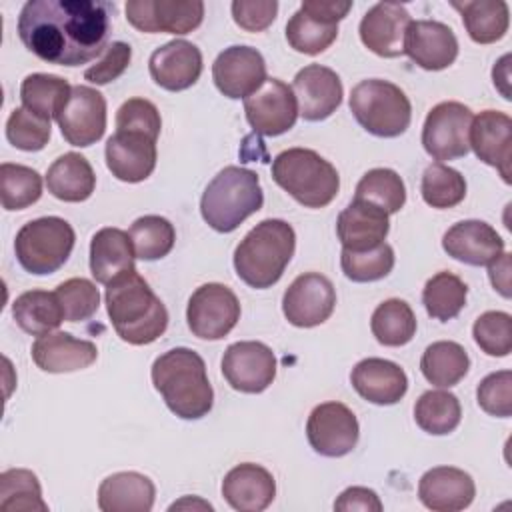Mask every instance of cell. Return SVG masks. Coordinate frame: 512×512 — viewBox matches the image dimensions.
I'll list each match as a JSON object with an SVG mask.
<instances>
[{
    "label": "cell",
    "instance_id": "44dd1931",
    "mask_svg": "<svg viewBox=\"0 0 512 512\" xmlns=\"http://www.w3.org/2000/svg\"><path fill=\"white\" fill-rule=\"evenodd\" d=\"M470 148L484 164L496 168L510 182L512 162V118L500 110H484L470 126Z\"/></svg>",
    "mask_w": 512,
    "mask_h": 512
},
{
    "label": "cell",
    "instance_id": "f35d334b",
    "mask_svg": "<svg viewBox=\"0 0 512 512\" xmlns=\"http://www.w3.org/2000/svg\"><path fill=\"white\" fill-rule=\"evenodd\" d=\"M468 286L466 282L452 272L434 274L422 290V304L434 320L446 322L460 314L466 306Z\"/></svg>",
    "mask_w": 512,
    "mask_h": 512
},
{
    "label": "cell",
    "instance_id": "f546056e",
    "mask_svg": "<svg viewBox=\"0 0 512 512\" xmlns=\"http://www.w3.org/2000/svg\"><path fill=\"white\" fill-rule=\"evenodd\" d=\"M134 258L130 234L120 228H100L90 240V272L100 284H110L120 274L134 270Z\"/></svg>",
    "mask_w": 512,
    "mask_h": 512
},
{
    "label": "cell",
    "instance_id": "4fadbf2b",
    "mask_svg": "<svg viewBox=\"0 0 512 512\" xmlns=\"http://www.w3.org/2000/svg\"><path fill=\"white\" fill-rule=\"evenodd\" d=\"M124 10L126 20L148 34H188L204 18V2L200 0H128Z\"/></svg>",
    "mask_w": 512,
    "mask_h": 512
},
{
    "label": "cell",
    "instance_id": "9f6ffc18",
    "mask_svg": "<svg viewBox=\"0 0 512 512\" xmlns=\"http://www.w3.org/2000/svg\"><path fill=\"white\" fill-rule=\"evenodd\" d=\"M302 10H306L312 16L324 18L328 22H340L352 8V2H340V0H304Z\"/></svg>",
    "mask_w": 512,
    "mask_h": 512
},
{
    "label": "cell",
    "instance_id": "603a6c76",
    "mask_svg": "<svg viewBox=\"0 0 512 512\" xmlns=\"http://www.w3.org/2000/svg\"><path fill=\"white\" fill-rule=\"evenodd\" d=\"M148 70L160 88L180 92L198 82L202 74V52L188 40H170L150 54Z\"/></svg>",
    "mask_w": 512,
    "mask_h": 512
},
{
    "label": "cell",
    "instance_id": "ffe728a7",
    "mask_svg": "<svg viewBox=\"0 0 512 512\" xmlns=\"http://www.w3.org/2000/svg\"><path fill=\"white\" fill-rule=\"evenodd\" d=\"M412 18L398 2H378L360 20L362 44L382 58H396L404 54V38Z\"/></svg>",
    "mask_w": 512,
    "mask_h": 512
},
{
    "label": "cell",
    "instance_id": "6da1fadb",
    "mask_svg": "<svg viewBox=\"0 0 512 512\" xmlns=\"http://www.w3.org/2000/svg\"><path fill=\"white\" fill-rule=\"evenodd\" d=\"M114 4L102 0H28L18 16L22 44L40 60L80 66L102 56Z\"/></svg>",
    "mask_w": 512,
    "mask_h": 512
},
{
    "label": "cell",
    "instance_id": "74e56055",
    "mask_svg": "<svg viewBox=\"0 0 512 512\" xmlns=\"http://www.w3.org/2000/svg\"><path fill=\"white\" fill-rule=\"evenodd\" d=\"M414 420L432 436L450 434L462 420L460 400L448 390H426L414 404Z\"/></svg>",
    "mask_w": 512,
    "mask_h": 512
},
{
    "label": "cell",
    "instance_id": "7a4b0ae2",
    "mask_svg": "<svg viewBox=\"0 0 512 512\" xmlns=\"http://www.w3.org/2000/svg\"><path fill=\"white\" fill-rule=\"evenodd\" d=\"M104 302L112 328L132 346L152 344L168 328L166 306L136 268L106 284Z\"/></svg>",
    "mask_w": 512,
    "mask_h": 512
},
{
    "label": "cell",
    "instance_id": "83f0119b",
    "mask_svg": "<svg viewBox=\"0 0 512 512\" xmlns=\"http://www.w3.org/2000/svg\"><path fill=\"white\" fill-rule=\"evenodd\" d=\"M354 390L372 404L390 406L404 398L408 390L406 372L386 358H364L350 374Z\"/></svg>",
    "mask_w": 512,
    "mask_h": 512
},
{
    "label": "cell",
    "instance_id": "e0dca14e",
    "mask_svg": "<svg viewBox=\"0 0 512 512\" xmlns=\"http://www.w3.org/2000/svg\"><path fill=\"white\" fill-rule=\"evenodd\" d=\"M212 78L226 98H248L266 82V62L256 48L234 44L216 56Z\"/></svg>",
    "mask_w": 512,
    "mask_h": 512
},
{
    "label": "cell",
    "instance_id": "9c48e42d",
    "mask_svg": "<svg viewBox=\"0 0 512 512\" xmlns=\"http://www.w3.org/2000/svg\"><path fill=\"white\" fill-rule=\"evenodd\" d=\"M474 114L462 102L436 104L422 126V146L438 162L456 160L470 150V126Z\"/></svg>",
    "mask_w": 512,
    "mask_h": 512
},
{
    "label": "cell",
    "instance_id": "ac0fdd59",
    "mask_svg": "<svg viewBox=\"0 0 512 512\" xmlns=\"http://www.w3.org/2000/svg\"><path fill=\"white\" fill-rule=\"evenodd\" d=\"M292 92L298 102V114L308 122H320L332 116L344 96L340 76L320 64H308L298 70Z\"/></svg>",
    "mask_w": 512,
    "mask_h": 512
},
{
    "label": "cell",
    "instance_id": "3957f363",
    "mask_svg": "<svg viewBox=\"0 0 512 512\" xmlns=\"http://www.w3.org/2000/svg\"><path fill=\"white\" fill-rule=\"evenodd\" d=\"M152 384L168 410L182 420H198L212 410L214 390L204 358L184 346L160 354L152 364Z\"/></svg>",
    "mask_w": 512,
    "mask_h": 512
},
{
    "label": "cell",
    "instance_id": "9a60e30c",
    "mask_svg": "<svg viewBox=\"0 0 512 512\" xmlns=\"http://www.w3.org/2000/svg\"><path fill=\"white\" fill-rule=\"evenodd\" d=\"M334 306V284L320 272L300 274L282 296V312L286 320L298 328H314L326 322L332 316Z\"/></svg>",
    "mask_w": 512,
    "mask_h": 512
},
{
    "label": "cell",
    "instance_id": "7402d4cb",
    "mask_svg": "<svg viewBox=\"0 0 512 512\" xmlns=\"http://www.w3.org/2000/svg\"><path fill=\"white\" fill-rule=\"evenodd\" d=\"M404 54L424 70H444L458 56V40L452 28L438 20H412L404 38Z\"/></svg>",
    "mask_w": 512,
    "mask_h": 512
},
{
    "label": "cell",
    "instance_id": "ab89813d",
    "mask_svg": "<svg viewBox=\"0 0 512 512\" xmlns=\"http://www.w3.org/2000/svg\"><path fill=\"white\" fill-rule=\"evenodd\" d=\"M0 508L6 512H48L38 476L26 468H10L0 474Z\"/></svg>",
    "mask_w": 512,
    "mask_h": 512
},
{
    "label": "cell",
    "instance_id": "8d00e7d4",
    "mask_svg": "<svg viewBox=\"0 0 512 512\" xmlns=\"http://www.w3.org/2000/svg\"><path fill=\"white\" fill-rule=\"evenodd\" d=\"M370 330L382 346H404L416 334V316L408 302L400 298L384 300L370 318Z\"/></svg>",
    "mask_w": 512,
    "mask_h": 512
},
{
    "label": "cell",
    "instance_id": "836d02e7",
    "mask_svg": "<svg viewBox=\"0 0 512 512\" xmlns=\"http://www.w3.org/2000/svg\"><path fill=\"white\" fill-rule=\"evenodd\" d=\"M12 316L16 324L32 336L50 334L66 320L56 292L46 290L22 292L12 304Z\"/></svg>",
    "mask_w": 512,
    "mask_h": 512
},
{
    "label": "cell",
    "instance_id": "4dcf8cb0",
    "mask_svg": "<svg viewBox=\"0 0 512 512\" xmlns=\"http://www.w3.org/2000/svg\"><path fill=\"white\" fill-rule=\"evenodd\" d=\"M154 498V482L140 472H116L98 486V508L102 512H150Z\"/></svg>",
    "mask_w": 512,
    "mask_h": 512
},
{
    "label": "cell",
    "instance_id": "484cf974",
    "mask_svg": "<svg viewBox=\"0 0 512 512\" xmlns=\"http://www.w3.org/2000/svg\"><path fill=\"white\" fill-rule=\"evenodd\" d=\"M34 364L50 374H66L84 370L96 362L98 350L90 340L72 336L70 332H50L38 336L32 344Z\"/></svg>",
    "mask_w": 512,
    "mask_h": 512
},
{
    "label": "cell",
    "instance_id": "d6a6232c",
    "mask_svg": "<svg viewBox=\"0 0 512 512\" xmlns=\"http://www.w3.org/2000/svg\"><path fill=\"white\" fill-rule=\"evenodd\" d=\"M462 16L468 36L476 44H492L504 38L510 26V10L504 0H464L452 2Z\"/></svg>",
    "mask_w": 512,
    "mask_h": 512
},
{
    "label": "cell",
    "instance_id": "277c9868",
    "mask_svg": "<svg viewBox=\"0 0 512 512\" xmlns=\"http://www.w3.org/2000/svg\"><path fill=\"white\" fill-rule=\"evenodd\" d=\"M296 232L280 218L258 222L234 250V270L250 288L276 284L294 256Z\"/></svg>",
    "mask_w": 512,
    "mask_h": 512
},
{
    "label": "cell",
    "instance_id": "60d3db41",
    "mask_svg": "<svg viewBox=\"0 0 512 512\" xmlns=\"http://www.w3.org/2000/svg\"><path fill=\"white\" fill-rule=\"evenodd\" d=\"M338 36V24L312 16L306 10H296L286 24V40L292 50L308 56L324 52Z\"/></svg>",
    "mask_w": 512,
    "mask_h": 512
},
{
    "label": "cell",
    "instance_id": "6f0895ef",
    "mask_svg": "<svg viewBox=\"0 0 512 512\" xmlns=\"http://www.w3.org/2000/svg\"><path fill=\"white\" fill-rule=\"evenodd\" d=\"M488 276L492 286L504 298H510V254L508 252H502L494 262L488 264Z\"/></svg>",
    "mask_w": 512,
    "mask_h": 512
},
{
    "label": "cell",
    "instance_id": "c3c4849f",
    "mask_svg": "<svg viewBox=\"0 0 512 512\" xmlns=\"http://www.w3.org/2000/svg\"><path fill=\"white\" fill-rule=\"evenodd\" d=\"M472 336L484 354L504 358L512 350V316L508 312L488 310L476 318Z\"/></svg>",
    "mask_w": 512,
    "mask_h": 512
},
{
    "label": "cell",
    "instance_id": "11a10c76",
    "mask_svg": "<svg viewBox=\"0 0 512 512\" xmlns=\"http://www.w3.org/2000/svg\"><path fill=\"white\" fill-rule=\"evenodd\" d=\"M334 510H338V512H354V510L380 512L382 502L374 490L364 488V486H350L336 498Z\"/></svg>",
    "mask_w": 512,
    "mask_h": 512
},
{
    "label": "cell",
    "instance_id": "2e32d148",
    "mask_svg": "<svg viewBox=\"0 0 512 512\" xmlns=\"http://www.w3.org/2000/svg\"><path fill=\"white\" fill-rule=\"evenodd\" d=\"M56 120L68 144L86 148L104 136L106 98L92 86L76 84Z\"/></svg>",
    "mask_w": 512,
    "mask_h": 512
},
{
    "label": "cell",
    "instance_id": "5b68a950",
    "mask_svg": "<svg viewBox=\"0 0 512 512\" xmlns=\"http://www.w3.org/2000/svg\"><path fill=\"white\" fill-rule=\"evenodd\" d=\"M264 204L258 174L242 166L222 168L204 188L200 214L204 222L222 234L236 230Z\"/></svg>",
    "mask_w": 512,
    "mask_h": 512
},
{
    "label": "cell",
    "instance_id": "db71d44e",
    "mask_svg": "<svg viewBox=\"0 0 512 512\" xmlns=\"http://www.w3.org/2000/svg\"><path fill=\"white\" fill-rule=\"evenodd\" d=\"M230 8L234 22L246 32L266 30L278 14L276 0H234Z\"/></svg>",
    "mask_w": 512,
    "mask_h": 512
},
{
    "label": "cell",
    "instance_id": "f1b7e54d",
    "mask_svg": "<svg viewBox=\"0 0 512 512\" xmlns=\"http://www.w3.org/2000/svg\"><path fill=\"white\" fill-rule=\"evenodd\" d=\"M222 496L238 512H262L276 496V482L264 466L244 462L224 476Z\"/></svg>",
    "mask_w": 512,
    "mask_h": 512
},
{
    "label": "cell",
    "instance_id": "30bf717a",
    "mask_svg": "<svg viewBox=\"0 0 512 512\" xmlns=\"http://www.w3.org/2000/svg\"><path fill=\"white\" fill-rule=\"evenodd\" d=\"M240 320V302L236 294L218 282L196 288L188 300L186 322L200 340H222Z\"/></svg>",
    "mask_w": 512,
    "mask_h": 512
},
{
    "label": "cell",
    "instance_id": "7c38bea8",
    "mask_svg": "<svg viewBox=\"0 0 512 512\" xmlns=\"http://www.w3.org/2000/svg\"><path fill=\"white\" fill-rule=\"evenodd\" d=\"M276 356L270 346L258 340L234 342L222 356L226 382L244 394L264 392L276 378Z\"/></svg>",
    "mask_w": 512,
    "mask_h": 512
},
{
    "label": "cell",
    "instance_id": "ee69618b",
    "mask_svg": "<svg viewBox=\"0 0 512 512\" xmlns=\"http://www.w3.org/2000/svg\"><path fill=\"white\" fill-rule=\"evenodd\" d=\"M0 184L4 210H24L38 202L42 196V178L30 166L2 162Z\"/></svg>",
    "mask_w": 512,
    "mask_h": 512
},
{
    "label": "cell",
    "instance_id": "5bb4252c",
    "mask_svg": "<svg viewBox=\"0 0 512 512\" xmlns=\"http://www.w3.org/2000/svg\"><path fill=\"white\" fill-rule=\"evenodd\" d=\"M244 112L256 134L280 136L296 124L298 102L292 86L278 78H266L254 94L244 98Z\"/></svg>",
    "mask_w": 512,
    "mask_h": 512
},
{
    "label": "cell",
    "instance_id": "681fc988",
    "mask_svg": "<svg viewBox=\"0 0 512 512\" xmlns=\"http://www.w3.org/2000/svg\"><path fill=\"white\" fill-rule=\"evenodd\" d=\"M54 292L62 304L64 318L68 322L88 320L96 314V310L100 306V292H98L96 284L88 278L64 280L62 284H58V288Z\"/></svg>",
    "mask_w": 512,
    "mask_h": 512
},
{
    "label": "cell",
    "instance_id": "f5cc1de1",
    "mask_svg": "<svg viewBox=\"0 0 512 512\" xmlns=\"http://www.w3.org/2000/svg\"><path fill=\"white\" fill-rule=\"evenodd\" d=\"M130 60H132L130 44H126L122 40L110 42L104 48L102 56L90 68L84 70V80H88L90 84H96V86L110 84L118 76L124 74V70L128 68Z\"/></svg>",
    "mask_w": 512,
    "mask_h": 512
},
{
    "label": "cell",
    "instance_id": "bcb514c9",
    "mask_svg": "<svg viewBox=\"0 0 512 512\" xmlns=\"http://www.w3.org/2000/svg\"><path fill=\"white\" fill-rule=\"evenodd\" d=\"M394 260V250L386 242L364 252L342 250L340 254L342 272L352 282H376L386 278L394 268Z\"/></svg>",
    "mask_w": 512,
    "mask_h": 512
},
{
    "label": "cell",
    "instance_id": "d590c367",
    "mask_svg": "<svg viewBox=\"0 0 512 512\" xmlns=\"http://www.w3.org/2000/svg\"><path fill=\"white\" fill-rule=\"evenodd\" d=\"M70 92L72 86L68 84V80L56 74L34 72L22 80L20 100L26 110L38 114L40 118L52 120L58 118V114L66 106Z\"/></svg>",
    "mask_w": 512,
    "mask_h": 512
},
{
    "label": "cell",
    "instance_id": "7bdbcfd3",
    "mask_svg": "<svg viewBox=\"0 0 512 512\" xmlns=\"http://www.w3.org/2000/svg\"><path fill=\"white\" fill-rule=\"evenodd\" d=\"M354 198L370 202L390 216L404 206L406 186L392 168H372L356 184Z\"/></svg>",
    "mask_w": 512,
    "mask_h": 512
},
{
    "label": "cell",
    "instance_id": "816d5d0a",
    "mask_svg": "<svg viewBox=\"0 0 512 512\" xmlns=\"http://www.w3.org/2000/svg\"><path fill=\"white\" fill-rule=\"evenodd\" d=\"M160 128V112L146 98H130L116 112V130H136L158 140Z\"/></svg>",
    "mask_w": 512,
    "mask_h": 512
},
{
    "label": "cell",
    "instance_id": "e575fe53",
    "mask_svg": "<svg viewBox=\"0 0 512 512\" xmlns=\"http://www.w3.org/2000/svg\"><path fill=\"white\" fill-rule=\"evenodd\" d=\"M470 368V358L458 342L452 340H438L432 342L420 360V370L424 378L438 386V388H450L456 386Z\"/></svg>",
    "mask_w": 512,
    "mask_h": 512
},
{
    "label": "cell",
    "instance_id": "ba28073f",
    "mask_svg": "<svg viewBox=\"0 0 512 512\" xmlns=\"http://www.w3.org/2000/svg\"><path fill=\"white\" fill-rule=\"evenodd\" d=\"M74 242V228L64 218L42 216L26 222L18 230L14 252L26 272L46 276L66 264Z\"/></svg>",
    "mask_w": 512,
    "mask_h": 512
},
{
    "label": "cell",
    "instance_id": "d6986e66",
    "mask_svg": "<svg viewBox=\"0 0 512 512\" xmlns=\"http://www.w3.org/2000/svg\"><path fill=\"white\" fill-rule=\"evenodd\" d=\"M106 166L114 178L136 184L156 168V138L136 130H116L106 140Z\"/></svg>",
    "mask_w": 512,
    "mask_h": 512
},
{
    "label": "cell",
    "instance_id": "f6af8a7d",
    "mask_svg": "<svg viewBox=\"0 0 512 512\" xmlns=\"http://www.w3.org/2000/svg\"><path fill=\"white\" fill-rule=\"evenodd\" d=\"M420 192H422V200L428 206L440 208V210L452 208L464 200L466 180L458 170L442 162H434L422 174Z\"/></svg>",
    "mask_w": 512,
    "mask_h": 512
},
{
    "label": "cell",
    "instance_id": "f907efd6",
    "mask_svg": "<svg viewBox=\"0 0 512 512\" xmlns=\"http://www.w3.org/2000/svg\"><path fill=\"white\" fill-rule=\"evenodd\" d=\"M478 406L498 418H508L512 414V372L498 370L482 378L476 388Z\"/></svg>",
    "mask_w": 512,
    "mask_h": 512
},
{
    "label": "cell",
    "instance_id": "b9f144b4",
    "mask_svg": "<svg viewBox=\"0 0 512 512\" xmlns=\"http://www.w3.org/2000/svg\"><path fill=\"white\" fill-rule=\"evenodd\" d=\"M128 234H130L136 258L146 262L168 256L176 242V230L172 222L156 214L140 216L138 220H134Z\"/></svg>",
    "mask_w": 512,
    "mask_h": 512
},
{
    "label": "cell",
    "instance_id": "8992f818",
    "mask_svg": "<svg viewBox=\"0 0 512 512\" xmlns=\"http://www.w3.org/2000/svg\"><path fill=\"white\" fill-rule=\"evenodd\" d=\"M272 180L306 208L328 206L338 190L336 168L310 148H288L272 160Z\"/></svg>",
    "mask_w": 512,
    "mask_h": 512
},
{
    "label": "cell",
    "instance_id": "7dc6e473",
    "mask_svg": "<svg viewBox=\"0 0 512 512\" xmlns=\"http://www.w3.org/2000/svg\"><path fill=\"white\" fill-rule=\"evenodd\" d=\"M52 134L50 120L40 118L38 114L22 108H14L6 120V138L8 142L24 152L42 150Z\"/></svg>",
    "mask_w": 512,
    "mask_h": 512
},
{
    "label": "cell",
    "instance_id": "cb8c5ba5",
    "mask_svg": "<svg viewBox=\"0 0 512 512\" xmlns=\"http://www.w3.org/2000/svg\"><path fill=\"white\" fill-rule=\"evenodd\" d=\"M476 496L474 480L454 466H436L422 474L418 482L420 502L434 512H458L472 504Z\"/></svg>",
    "mask_w": 512,
    "mask_h": 512
},
{
    "label": "cell",
    "instance_id": "1f68e13d",
    "mask_svg": "<svg viewBox=\"0 0 512 512\" xmlns=\"http://www.w3.org/2000/svg\"><path fill=\"white\" fill-rule=\"evenodd\" d=\"M46 186L62 202H84L96 188V174L82 154L66 152L48 168Z\"/></svg>",
    "mask_w": 512,
    "mask_h": 512
},
{
    "label": "cell",
    "instance_id": "d4e9b609",
    "mask_svg": "<svg viewBox=\"0 0 512 512\" xmlns=\"http://www.w3.org/2000/svg\"><path fill=\"white\" fill-rule=\"evenodd\" d=\"M442 248L458 262L486 266L504 252V240L484 220H462L446 230Z\"/></svg>",
    "mask_w": 512,
    "mask_h": 512
},
{
    "label": "cell",
    "instance_id": "8fae6325",
    "mask_svg": "<svg viewBox=\"0 0 512 512\" xmlns=\"http://www.w3.org/2000/svg\"><path fill=\"white\" fill-rule=\"evenodd\" d=\"M360 436L356 414L342 402L318 404L306 422V438L314 452L340 458L354 450Z\"/></svg>",
    "mask_w": 512,
    "mask_h": 512
},
{
    "label": "cell",
    "instance_id": "4316f807",
    "mask_svg": "<svg viewBox=\"0 0 512 512\" xmlns=\"http://www.w3.org/2000/svg\"><path fill=\"white\" fill-rule=\"evenodd\" d=\"M388 214L364 200H352L336 220V234L342 250L364 252L376 248L388 236Z\"/></svg>",
    "mask_w": 512,
    "mask_h": 512
},
{
    "label": "cell",
    "instance_id": "52a82bcc",
    "mask_svg": "<svg viewBox=\"0 0 512 512\" xmlns=\"http://www.w3.org/2000/svg\"><path fill=\"white\" fill-rule=\"evenodd\" d=\"M350 110L366 132L380 138L404 134L412 120V104L404 90L380 78L362 80L352 88Z\"/></svg>",
    "mask_w": 512,
    "mask_h": 512
}]
</instances>
